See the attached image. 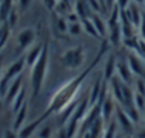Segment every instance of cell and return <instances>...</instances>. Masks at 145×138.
Returning <instances> with one entry per match:
<instances>
[{"mask_svg":"<svg viewBox=\"0 0 145 138\" xmlns=\"http://www.w3.org/2000/svg\"><path fill=\"white\" fill-rule=\"evenodd\" d=\"M135 84H137V91L135 93H138L141 95H145V81L141 80V78H138Z\"/></svg>","mask_w":145,"mask_h":138,"instance_id":"obj_25","label":"cell"},{"mask_svg":"<svg viewBox=\"0 0 145 138\" xmlns=\"http://www.w3.org/2000/svg\"><path fill=\"white\" fill-rule=\"evenodd\" d=\"M47 68H48V48H47V46H44L40 58L31 67L30 86H31V91H33L34 97L43 88V84H44V80H46V76H47Z\"/></svg>","mask_w":145,"mask_h":138,"instance_id":"obj_2","label":"cell"},{"mask_svg":"<svg viewBox=\"0 0 145 138\" xmlns=\"http://www.w3.org/2000/svg\"><path fill=\"white\" fill-rule=\"evenodd\" d=\"M91 20H93V23H94V26H95V29H97V31H98L100 36H105L108 33V24L98 14L91 16Z\"/></svg>","mask_w":145,"mask_h":138,"instance_id":"obj_15","label":"cell"},{"mask_svg":"<svg viewBox=\"0 0 145 138\" xmlns=\"http://www.w3.org/2000/svg\"><path fill=\"white\" fill-rule=\"evenodd\" d=\"M125 16H127V19L132 23V26L135 24V26L139 27V23H141V20H142V13L138 10V7H135L134 5H129V7L125 10Z\"/></svg>","mask_w":145,"mask_h":138,"instance_id":"obj_9","label":"cell"},{"mask_svg":"<svg viewBox=\"0 0 145 138\" xmlns=\"http://www.w3.org/2000/svg\"><path fill=\"white\" fill-rule=\"evenodd\" d=\"M135 2H137V3H144L145 0H135Z\"/></svg>","mask_w":145,"mask_h":138,"instance_id":"obj_32","label":"cell"},{"mask_svg":"<svg viewBox=\"0 0 145 138\" xmlns=\"http://www.w3.org/2000/svg\"><path fill=\"white\" fill-rule=\"evenodd\" d=\"M71 36H78L83 31V24L81 22L78 23H68V30H67Z\"/></svg>","mask_w":145,"mask_h":138,"instance_id":"obj_21","label":"cell"},{"mask_svg":"<svg viewBox=\"0 0 145 138\" xmlns=\"http://www.w3.org/2000/svg\"><path fill=\"white\" fill-rule=\"evenodd\" d=\"M100 108H101V118H104L105 121H108L112 114H114V98L111 97H107L101 104H100Z\"/></svg>","mask_w":145,"mask_h":138,"instance_id":"obj_8","label":"cell"},{"mask_svg":"<svg viewBox=\"0 0 145 138\" xmlns=\"http://www.w3.org/2000/svg\"><path fill=\"white\" fill-rule=\"evenodd\" d=\"M0 110H2V101H0Z\"/></svg>","mask_w":145,"mask_h":138,"instance_id":"obj_35","label":"cell"},{"mask_svg":"<svg viewBox=\"0 0 145 138\" xmlns=\"http://www.w3.org/2000/svg\"><path fill=\"white\" fill-rule=\"evenodd\" d=\"M0 70H2V56H0Z\"/></svg>","mask_w":145,"mask_h":138,"instance_id":"obj_33","label":"cell"},{"mask_svg":"<svg viewBox=\"0 0 145 138\" xmlns=\"http://www.w3.org/2000/svg\"><path fill=\"white\" fill-rule=\"evenodd\" d=\"M36 40V33L33 29H24L17 36V48L19 50H27L33 47V43Z\"/></svg>","mask_w":145,"mask_h":138,"instance_id":"obj_4","label":"cell"},{"mask_svg":"<svg viewBox=\"0 0 145 138\" xmlns=\"http://www.w3.org/2000/svg\"><path fill=\"white\" fill-rule=\"evenodd\" d=\"M117 73H118V77L122 83L128 84L131 83L132 80V71L129 70L128 64H122V63H117Z\"/></svg>","mask_w":145,"mask_h":138,"instance_id":"obj_10","label":"cell"},{"mask_svg":"<svg viewBox=\"0 0 145 138\" xmlns=\"http://www.w3.org/2000/svg\"><path fill=\"white\" fill-rule=\"evenodd\" d=\"M43 3H44V6H46L48 10H53V9H56L58 0H43Z\"/></svg>","mask_w":145,"mask_h":138,"instance_id":"obj_27","label":"cell"},{"mask_svg":"<svg viewBox=\"0 0 145 138\" xmlns=\"http://www.w3.org/2000/svg\"><path fill=\"white\" fill-rule=\"evenodd\" d=\"M81 24H83V30H84V31H87V33L91 34L93 37H100V34H98V31H97V29H95V26H94L91 17L81 20Z\"/></svg>","mask_w":145,"mask_h":138,"instance_id":"obj_19","label":"cell"},{"mask_svg":"<svg viewBox=\"0 0 145 138\" xmlns=\"http://www.w3.org/2000/svg\"><path fill=\"white\" fill-rule=\"evenodd\" d=\"M24 98H26V90H24V88H22V91L16 95V98H14V100H13V103L10 104V105H12V110H13L14 112H17V111H19L24 104H26V103H24Z\"/></svg>","mask_w":145,"mask_h":138,"instance_id":"obj_18","label":"cell"},{"mask_svg":"<svg viewBox=\"0 0 145 138\" xmlns=\"http://www.w3.org/2000/svg\"><path fill=\"white\" fill-rule=\"evenodd\" d=\"M78 17L81 20L84 19H88L90 17V6L87 3V0H77V3H76V10H74Z\"/></svg>","mask_w":145,"mask_h":138,"instance_id":"obj_13","label":"cell"},{"mask_svg":"<svg viewBox=\"0 0 145 138\" xmlns=\"http://www.w3.org/2000/svg\"><path fill=\"white\" fill-rule=\"evenodd\" d=\"M6 23L10 26V29H13V27L16 26V23H17V12H16L14 9L10 12V14H9V17H7Z\"/></svg>","mask_w":145,"mask_h":138,"instance_id":"obj_22","label":"cell"},{"mask_svg":"<svg viewBox=\"0 0 145 138\" xmlns=\"http://www.w3.org/2000/svg\"><path fill=\"white\" fill-rule=\"evenodd\" d=\"M43 48H44V46H33V47H30L29 48V51H27V54H26V57H24V60H26V64L29 65V67H33L36 63H37V60L40 58V56H41V53H43Z\"/></svg>","mask_w":145,"mask_h":138,"instance_id":"obj_7","label":"cell"},{"mask_svg":"<svg viewBox=\"0 0 145 138\" xmlns=\"http://www.w3.org/2000/svg\"><path fill=\"white\" fill-rule=\"evenodd\" d=\"M30 3H31V0H19V9L24 12V10L29 9Z\"/></svg>","mask_w":145,"mask_h":138,"instance_id":"obj_28","label":"cell"},{"mask_svg":"<svg viewBox=\"0 0 145 138\" xmlns=\"http://www.w3.org/2000/svg\"><path fill=\"white\" fill-rule=\"evenodd\" d=\"M47 117H48L47 114H43V115L39 117L37 120H34L33 122H30V124H27V125H23V128L19 131V138H30V137L39 129V127L41 125V122H43Z\"/></svg>","mask_w":145,"mask_h":138,"instance_id":"obj_5","label":"cell"},{"mask_svg":"<svg viewBox=\"0 0 145 138\" xmlns=\"http://www.w3.org/2000/svg\"><path fill=\"white\" fill-rule=\"evenodd\" d=\"M112 2H115V0H105L107 6H111V5H112Z\"/></svg>","mask_w":145,"mask_h":138,"instance_id":"obj_31","label":"cell"},{"mask_svg":"<svg viewBox=\"0 0 145 138\" xmlns=\"http://www.w3.org/2000/svg\"><path fill=\"white\" fill-rule=\"evenodd\" d=\"M22 83H23V81H22V77H20V76L10 83V86H9V88H7V93H6V101H7L9 104H12L13 100L16 98V95L22 91V88H23Z\"/></svg>","mask_w":145,"mask_h":138,"instance_id":"obj_6","label":"cell"},{"mask_svg":"<svg viewBox=\"0 0 145 138\" xmlns=\"http://www.w3.org/2000/svg\"><path fill=\"white\" fill-rule=\"evenodd\" d=\"M2 97H3V94H2V91H0V100H2Z\"/></svg>","mask_w":145,"mask_h":138,"instance_id":"obj_34","label":"cell"},{"mask_svg":"<svg viewBox=\"0 0 145 138\" xmlns=\"http://www.w3.org/2000/svg\"><path fill=\"white\" fill-rule=\"evenodd\" d=\"M3 138H19V134H16L12 129H6L5 134H3Z\"/></svg>","mask_w":145,"mask_h":138,"instance_id":"obj_30","label":"cell"},{"mask_svg":"<svg viewBox=\"0 0 145 138\" xmlns=\"http://www.w3.org/2000/svg\"><path fill=\"white\" fill-rule=\"evenodd\" d=\"M117 71V61L114 57H110L107 64H105V68H104V77L105 80H110L111 77H114V73Z\"/></svg>","mask_w":145,"mask_h":138,"instance_id":"obj_16","label":"cell"},{"mask_svg":"<svg viewBox=\"0 0 145 138\" xmlns=\"http://www.w3.org/2000/svg\"><path fill=\"white\" fill-rule=\"evenodd\" d=\"M101 138H115V125L114 124H110L108 128L104 131V134H103Z\"/></svg>","mask_w":145,"mask_h":138,"instance_id":"obj_23","label":"cell"},{"mask_svg":"<svg viewBox=\"0 0 145 138\" xmlns=\"http://www.w3.org/2000/svg\"><path fill=\"white\" fill-rule=\"evenodd\" d=\"M115 5L120 10H127L129 7V0H115Z\"/></svg>","mask_w":145,"mask_h":138,"instance_id":"obj_26","label":"cell"},{"mask_svg":"<svg viewBox=\"0 0 145 138\" xmlns=\"http://www.w3.org/2000/svg\"><path fill=\"white\" fill-rule=\"evenodd\" d=\"M127 64H128V67H129V70L132 71V74H135V76H138V77H141V76L144 74V65H142V63H141L139 58H137V57H134V56H129Z\"/></svg>","mask_w":145,"mask_h":138,"instance_id":"obj_12","label":"cell"},{"mask_svg":"<svg viewBox=\"0 0 145 138\" xmlns=\"http://www.w3.org/2000/svg\"><path fill=\"white\" fill-rule=\"evenodd\" d=\"M37 135H39V138H50V135H51V128H50V127H41L40 131L37 132Z\"/></svg>","mask_w":145,"mask_h":138,"instance_id":"obj_24","label":"cell"},{"mask_svg":"<svg viewBox=\"0 0 145 138\" xmlns=\"http://www.w3.org/2000/svg\"><path fill=\"white\" fill-rule=\"evenodd\" d=\"M88 73H90V68H88L87 71H84L83 74H80L78 77L72 78V80H70L68 83H65L64 86H61V87L56 91V94L51 97L46 114L50 115V114H53V112H61L65 107H68L71 103H74L76 95H77V93L80 91L81 84H83V81L86 80V76H87Z\"/></svg>","mask_w":145,"mask_h":138,"instance_id":"obj_1","label":"cell"},{"mask_svg":"<svg viewBox=\"0 0 145 138\" xmlns=\"http://www.w3.org/2000/svg\"><path fill=\"white\" fill-rule=\"evenodd\" d=\"M134 107L138 111H142L145 108V95H141L138 93L134 94Z\"/></svg>","mask_w":145,"mask_h":138,"instance_id":"obj_20","label":"cell"},{"mask_svg":"<svg viewBox=\"0 0 145 138\" xmlns=\"http://www.w3.org/2000/svg\"><path fill=\"white\" fill-rule=\"evenodd\" d=\"M117 118H118L120 124L124 127V129L129 131V129L132 128V120L128 117V114H127V112H122L120 108L117 110Z\"/></svg>","mask_w":145,"mask_h":138,"instance_id":"obj_17","label":"cell"},{"mask_svg":"<svg viewBox=\"0 0 145 138\" xmlns=\"http://www.w3.org/2000/svg\"><path fill=\"white\" fill-rule=\"evenodd\" d=\"M13 10V0H0V22H6Z\"/></svg>","mask_w":145,"mask_h":138,"instance_id":"obj_14","label":"cell"},{"mask_svg":"<svg viewBox=\"0 0 145 138\" xmlns=\"http://www.w3.org/2000/svg\"><path fill=\"white\" fill-rule=\"evenodd\" d=\"M86 61V51L83 47H72L68 48L67 51L63 53L61 56V64L70 70H74V68H78L84 64Z\"/></svg>","mask_w":145,"mask_h":138,"instance_id":"obj_3","label":"cell"},{"mask_svg":"<svg viewBox=\"0 0 145 138\" xmlns=\"http://www.w3.org/2000/svg\"><path fill=\"white\" fill-rule=\"evenodd\" d=\"M139 31H141L142 40H145V14H142V20L139 23Z\"/></svg>","mask_w":145,"mask_h":138,"instance_id":"obj_29","label":"cell"},{"mask_svg":"<svg viewBox=\"0 0 145 138\" xmlns=\"http://www.w3.org/2000/svg\"><path fill=\"white\" fill-rule=\"evenodd\" d=\"M26 117H27V104H24L17 112H16V118L13 122V129L14 131H20L26 122Z\"/></svg>","mask_w":145,"mask_h":138,"instance_id":"obj_11","label":"cell"}]
</instances>
